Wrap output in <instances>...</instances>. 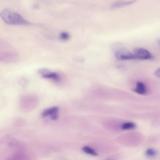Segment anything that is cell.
Wrapping results in <instances>:
<instances>
[{"label": "cell", "instance_id": "4fadbf2b", "mask_svg": "<svg viewBox=\"0 0 160 160\" xmlns=\"http://www.w3.org/2000/svg\"><path fill=\"white\" fill-rule=\"evenodd\" d=\"M50 118L52 120H56L58 118V112L55 113L50 116Z\"/></svg>", "mask_w": 160, "mask_h": 160}, {"label": "cell", "instance_id": "3957f363", "mask_svg": "<svg viewBox=\"0 0 160 160\" xmlns=\"http://www.w3.org/2000/svg\"><path fill=\"white\" fill-rule=\"evenodd\" d=\"M134 58L140 60H148L152 58L151 54L146 49L141 48H135L132 53Z\"/></svg>", "mask_w": 160, "mask_h": 160}, {"label": "cell", "instance_id": "30bf717a", "mask_svg": "<svg viewBox=\"0 0 160 160\" xmlns=\"http://www.w3.org/2000/svg\"><path fill=\"white\" fill-rule=\"evenodd\" d=\"M135 124L132 122H127L123 123L121 125V128L123 130H127L134 128Z\"/></svg>", "mask_w": 160, "mask_h": 160}, {"label": "cell", "instance_id": "ba28073f", "mask_svg": "<svg viewBox=\"0 0 160 160\" xmlns=\"http://www.w3.org/2000/svg\"><path fill=\"white\" fill-rule=\"evenodd\" d=\"M47 71V70H44L42 72L43 77L44 78L55 80H58L59 79V77L57 74L53 72H48Z\"/></svg>", "mask_w": 160, "mask_h": 160}, {"label": "cell", "instance_id": "8fae6325", "mask_svg": "<svg viewBox=\"0 0 160 160\" xmlns=\"http://www.w3.org/2000/svg\"><path fill=\"white\" fill-rule=\"evenodd\" d=\"M157 152L152 148L148 149L145 152L146 155L148 157H153L157 155Z\"/></svg>", "mask_w": 160, "mask_h": 160}, {"label": "cell", "instance_id": "8992f818", "mask_svg": "<svg viewBox=\"0 0 160 160\" xmlns=\"http://www.w3.org/2000/svg\"><path fill=\"white\" fill-rule=\"evenodd\" d=\"M137 0H132L131 1H118L112 3L110 6L111 8L113 9L122 7L130 5L136 1Z\"/></svg>", "mask_w": 160, "mask_h": 160}, {"label": "cell", "instance_id": "7c38bea8", "mask_svg": "<svg viewBox=\"0 0 160 160\" xmlns=\"http://www.w3.org/2000/svg\"><path fill=\"white\" fill-rule=\"evenodd\" d=\"M60 37L62 39L67 40L69 38V35L67 32H63L61 33Z\"/></svg>", "mask_w": 160, "mask_h": 160}, {"label": "cell", "instance_id": "277c9868", "mask_svg": "<svg viewBox=\"0 0 160 160\" xmlns=\"http://www.w3.org/2000/svg\"><path fill=\"white\" fill-rule=\"evenodd\" d=\"M116 58L120 60H128L134 58L133 54L127 49L122 48L118 50L115 52Z\"/></svg>", "mask_w": 160, "mask_h": 160}, {"label": "cell", "instance_id": "5bb4252c", "mask_svg": "<svg viewBox=\"0 0 160 160\" xmlns=\"http://www.w3.org/2000/svg\"><path fill=\"white\" fill-rule=\"evenodd\" d=\"M155 75L157 77H160V69L159 68L157 69L155 72Z\"/></svg>", "mask_w": 160, "mask_h": 160}, {"label": "cell", "instance_id": "9c48e42d", "mask_svg": "<svg viewBox=\"0 0 160 160\" xmlns=\"http://www.w3.org/2000/svg\"><path fill=\"white\" fill-rule=\"evenodd\" d=\"M82 150L85 153L93 156L98 155L97 152L93 149L90 147L85 146L82 148Z\"/></svg>", "mask_w": 160, "mask_h": 160}, {"label": "cell", "instance_id": "7a4b0ae2", "mask_svg": "<svg viewBox=\"0 0 160 160\" xmlns=\"http://www.w3.org/2000/svg\"><path fill=\"white\" fill-rule=\"evenodd\" d=\"M18 56L8 44L0 43V62L11 63L17 61Z\"/></svg>", "mask_w": 160, "mask_h": 160}, {"label": "cell", "instance_id": "5b68a950", "mask_svg": "<svg viewBox=\"0 0 160 160\" xmlns=\"http://www.w3.org/2000/svg\"><path fill=\"white\" fill-rule=\"evenodd\" d=\"M133 90L137 93L142 95L145 94L147 92V88L145 84L141 82H137L136 87Z\"/></svg>", "mask_w": 160, "mask_h": 160}, {"label": "cell", "instance_id": "6da1fadb", "mask_svg": "<svg viewBox=\"0 0 160 160\" xmlns=\"http://www.w3.org/2000/svg\"><path fill=\"white\" fill-rule=\"evenodd\" d=\"M0 16L7 24L10 25H30L32 23L25 19L20 14L9 9L3 10Z\"/></svg>", "mask_w": 160, "mask_h": 160}, {"label": "cell", "instance_id": "52a82bcc", "mask_svg": "<svg viewBox=\"0 0 160 160\" xmlns=\"http://www.w3.org/2000/svg\"><path fill=\"white\" fill-rule=\"evenodd\" d=\"M58 108L57 107H53L45 110L42 113V115L45 117L50 115V116L55 113H57Z\"/></svg>", "mask_w": 160, "mask_h": 160}]
</instances>
